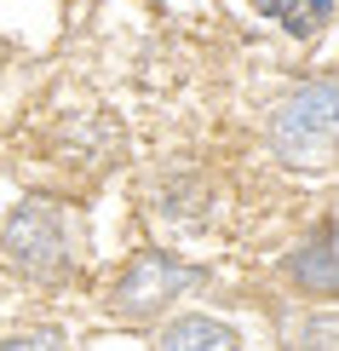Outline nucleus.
I'll return each instance as SVG.
<instances>
[{"label":"nucleus","instance_id":"1","mask_svg":"<svg viewBox=\"0 0 339 351\" xmlns=\"http://www.w3.org/2000/svg\"><path fill=\"white\" fill-rule=\"evenodd\" d=\"M0 247L23 276L35 282H64L69 271L81 265V247H86V225L69 202L58 196H23L18 208L6 213L0 225Z\"/></svg>","mask_w":339,"mask_h":351},{"label":"nucleus","instance_id":"4","mask_svg":"<svg viewBox=\"0 0 339 351\" xmlns=\"http://www.w3.org/2000/svg\"><path fill=\"white\" fill-rule=\"evenodd\" d=\"M288 276L305 288V294H316V300H334V294H339V247H334V225H322L311 242L293 247Z\"/></svg>","mask_w":339,"mask_h":351},{"label":"nucleus","instance_id":"5","mask_svg":"<svg viewBox=\"0 0 339 351\" xmlns=\"http://www.w3.org/2000/svg\"><path fill=\"white\" fill-rule=\"evenodd\" d=\"M155 351H242V340L218 317H173L155 334Z\"/></svg>","mask_w":339,"mask_h":351},{"label":"nucleus","instance_id":"8","mask_svg":"<svg viewBox=\"0 0 339 351\" xmlns=\"http://www.w3.org/2000/svg\"><path fill=\"white\" fill-rule=\"evenodd\" d=\"M0 351H69V346H64V334H58V328H29V334L0 340Z\"/></svg>","mask_w":339,"mask_h":351},{"label":"nucleus","instance_id":"6","mask_svg":"<svg viewBox=\"0 0 339 351\" xmlns=\"http://www.w3.org/2000/svg\"><path fill=\"white\" fill-rule=\"evenodd\" d=\"M253 6L293 40H311L339 18V0H253Z\"/></svg>","mask_w":339,"mask_h":351},{"label":"nucleus","instance_id":"2","mask_svg":"<svg viewBox=\"0 0 339 351\" xmlns=\"http://www.w3.org/2000/svg\"><path fill=\"white\" fill-rule=\"evenodd\" d=\"M264 144L288 167H328L339 156V75H311L276 98Z\"/></svg>","mask_w":339,"mask_h":351},{"label":"nucleus","instance_id":"7","mask_svg":"<svg viewBox=\"0 0 339 351\" xmlns=\"http://www.w3.org/2000/svg\"><path fill=\"white\" fill-rule=\"evenodd\" d=\"M293 334H299V346H305V351H339V311H316V317H305Z\"/></svg>","mask_w":339,"mask_h":351},{"label":"nucleus","instance_id":"3","mask_svg":"<svg viewBox=\"0 0 339 351\" xmlns=\"http://www.w3.org/2000/svg\"><path fill=\"white\" fill-rule=\"evenodd\" d=\"M196 282H201V271L173 259V254H155V247L150 254H132L121 265V276L110 282V317H121V323H155Z\"/></svg>","mask_w":339,"mask_h":351}]
</instances>
